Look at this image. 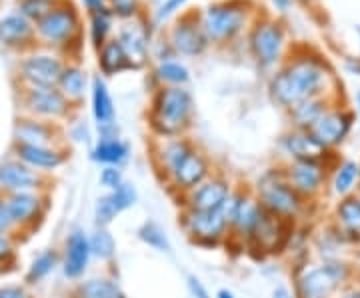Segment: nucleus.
<instances>
[{"instance_id":"1","label":"nucleus","mask_w":360,"mask_h":298,"mask_svg":"<svg viewBox=\"0 0 360 298\" xmlns=\"http://www.w3.org/2000/svg\"><path fill=\"white\" fill-rule=\"evenodd\" d=\"M324 70L316 60H296L295 65L281 70L270 82V91L276 103L292 106L314 98L324 86Z\"/></svg>"},{"instance_id":"2","label":"nucleus","mask_w":360,"mask_h":298,"mask_svg":"<svg viewBox=\"0 0 360 298\" xmlns=\"http://www.w3.org/2000/svg\"><path fill=\"white\" fill-rule=\"evenodd\" d=\"M193 112V98L182 89H165L158 92L153 112V124L160 134H176L184 129Z\"/></svg>"},{"instance_id":"3","label":"nucleus","mask_w":360,"mask_h":298,"mask_svg":"<svg viewBox=\"0 0 360 298\" xmlns=\"http://www.w3.org/2000/svg\"><path fill=\"white\" fill-rule=\"evenodd\" d=\"M350 274L345 262H324L309 268L296 283L298 298H330Z\"/></svg>"},{"instance_id":"4","label":"nucleus","mask_w":360,"mask_h":298,"mask_svg":"<svg viewBox=\"0 0 360 298\" xmlns=\"http://www.w3.org/2000/svg\"><path fill=\"white\" fill-rule=\"evenodd\" d=\"M258 195H260V207L283 219L295 216L302 208V196L288 182L281 181L272 174L258 182Z\"/></svg>"},{"instance_id":"5","label":"nucleus","mask_w":360,"mask_h":298,"mask_svg":"<svg viewBox=\"0 0 360 298\" xmlns=\"http://www.w3.org/2000/svg\"><path fill=\"white\" fill-rule=\"evenodd\" d=\"M248 238L257 245L258 250L281 252L286 245V240H288L286 222H284L283 216H276V214L269 212L266 208L260 207V214H258Z\"/></svg>"},{"instance_id":"6","label":"nucleus","mask_w":360,"mask_h":298,"mask_svg":"<svg viewBox=\"0 0 360 298\" xmlns=\"http://www.w3.org/2000/svg\"><path fill=\"white\" fill-rule=\"evenodd\" d=\"M78 28V16L72 8L66 6H54L51 13L37 22V32L40 39L51 44H60L72 39Z\"/></svg>"},{"instance_id":"7","label":"nucleus","mask_w":360,"mask_h":298,"mask_svg":"<svg viewBox=\"0 0 360 298\" xmlns=\"http://www.w3.org/2000/svg\"><path fill=\"white\" fill-rule=\"evenodd\" d=\"M63 63L51 54H32L22 60L20 77L30 86H56L63 77Z\"/></svg>"},{"instance_id":"8","label":"nucleus","mask_w":360,"mask_h":298,"mask_svg":"<svg viewBox=\"0 0 360 298\" xmlns=\"http://www.w3.org/2000/svg\"><path fill=\"white\" fill-rule=\"evenodd\" d=\"M326 170L321 160H295L286 172V182L300 196L316 195L322 188Z\"/></svg>"},{"instance_id":"9","label":"nucleus","mask_w":360,"mask_h":298,"mask_svg":"<svg viewBox=\"0 0 360 298\" xmlns=\"http://www.w3.org/2000/svg\"><path fill=\"white\" fill-rule=\"evenodd\" d=\"M26 108L39 117H63L68 110L66 96L54 86H30L25 96Z\"/></svg>"},{"instance_id":"10","label":"nucleus","mask_w":360,"mask_h":298,"mask_svg":"<svg viewBox=\"0 0 360 298\" xmlns=\"http://www.w3.org/2000/svg\"><path fill=\"white\" fill-rule=\"evenodd\" d=\"M352 118L354 117L350 112H345V110H330V112H324L321 120L309 132L324 148L336 146L345 141V136L352 127Z\"/></svg>"},{"instance_id":"11","label":"nucleus","mask_w":360,"mask_h":298,"mask_svg":"<svg viewBox=\"0 0 360 298\" xmlns=\"http://www.w3.org/2000/svg\"><path fill=\"white\" fill-rule=\"evenodd\" d=\"M245 14L229 6H212L205 14V34L210 39H231L240 30Z\"/></svg>"},{"instance_id":"12","label":"nucleus","mask_w":360,"mask_h":298,"mask_svg":"<svg viewBox=\"0 0 360 298\" xmlns=\"http://www.w3.org/2000/svg\"><path fill=\"white\" fill-rule=\"evenodd\" d=\"M226 219L222 216L220 210H193L184 216L186 231L202 240H214L226 228Z\"/></svg>"},{"instance_id":"13","label":"nucleus","mask_w":360,"mask_h":298,"mask_svg":"<svg viewBox=\"0 0 360 298\" xmlns=\"http://www.w3.org/2000/svg\"><path fill=\"white\" fill-rule=\"evenodd\" d=\"M283 30L276 25L258 26L252 34V51L264 66L276 63L283 48Z\"/></svg>"},{"instance_id":"14","label":"nucleus","mask_w":360,"mask_h":298,"mask_svg":"<svg viewBox=\"0 0 360 298\" xmlns=\"http://www.w3.org/2000/svg\"><path fill=\"white\" fill-rule=\"evenodd\" d=\"M90 254V240L84 236V233L75 231L68 236L66 242V259H65V274L68 278H78L80 274L86 271Z\"/></svg>"},{"instance_id":"15","label":"nucleus","mask_w":360,"mask_h":298,"mask_svg":"<svg viewBox=\"0 0 360 298\" xmlns=\"http://www.w3.org/2000/svg\"><path fill=\"white\" fill-rule=\"evenodd\" d=\"M39 176L25 162H4L0 164V186L14 193H26L37 188Z\"/></svg>"},{"instance_id":"16","label":"nucleus","mask_w":360,"mask_h":298,"mask_svg":"<svg viewBox=\"0 0 360 298\" xmlns=\"http://www.w3.org/2000/svg\"><path fill=\"white\" fill-rule=\"evenodd\" d=\"M284 148L295 160H322L326 148L322 146L309 130H296L284 138Z\"/></svg>"},{"instance_id":"17","label":"nucleus","mask_w":360,"mask_h":298,"mask_svg":"<svg viewBox=\"0 0 360 298\" xmlns=\"http://www.w3.org/2000/svg\"><path fill=\"white\" fill-rule=\"evenodd\" d=\"M34 34L32 20H28L25 14H6L0 20V42L4 46H22Z\"/></svg>"},{"instance_id":"18","label":"nucleus","mask_w":360,"mask_h":298,"mask_svg":"<svg viewBox=\"0 0 360 298\" xmlns=\"http://www.w3.org/2000/svg\"><path fill=\"white\" fill-rule=\"evenodd\" d=\"M206 172H208V164H206L205 158L191 150L170 174L174 176V182L179 184L180 188L191 190V188H196L200 182L205 181Z\"/></svg>"},{"instance_id":"19","label":"nucleus","mask_w":360,"mask_h":298,"mask_svg":"<svg viewBox=\"0 0 360 298\" xmlns=\"http://www.w3.org/2000/svg\"><path fill=\"white\" fill-rule=\"evenodd\" d=\"M16 156L20 162L28 164L30 169L52 170L60 167L65 162V156L46 146H34V144H20L16 143Z\"/></svg>"},{"instance_id":"20","label":"nucleus","mask_w":360,"mask_h":298,"mask_svg":"<svg viewBox=\"0 0 360 298\" xmlns=\"http://www.w3.org/2000/svg\"><path fill=\"white\" fill-rule=\"evenodd\" d=\"M229 186L222 181H210L198 184L191 195L193 210H219L222 202L229 198Z\"/></svg>"},{"instance_id":"21","label":"nucleus","mask_w":360,"mask_h":298,"mask_svg":"<svg viewBox=\"0 0 360 298\" xmlns=\"http://www.w3.org/2000/svg\"><path fill=\"white\" fill-rule=\"evenodd\" d=\"M172 42L176 51L193 56V54H200L206 48V34L194 22L184 20L172 30Z\"/></svg>"},{"instance_id":"22","label":"nucleus","mask_w":360,"mask_h":298,"mask_svg":"<svg viewBox=\"0 0 360 298\" xmlns=\"http://www.w3.org/2000/svg\"><path fill=\"white\" fill-rule=\"evenodd\" d=\"M6 208L8 214L16 224H26V222L34 221L39 214L40 198L32 193H14L8 200H6Z\"/></svg>"},{"instance_id":"23","label":"nucleus","mask_w":360,"mask_h":298,"mask_svg":"<svg viewBox=\"0 0 360 298\" xmlns=\"http://www.w3.org/2000/svg\"><path fill=\"white\" fill-rule=\"evenodd\" d=\"M120 46L132 66H141L146 60V37L139 26H124L120 30Z\"/></svg>"},{"instance_id":"24","label":"nucleus","mask_w":360,"mask_h":298,"mask_svg":"<svg viewBox=\"0 0 360 298\" xmlns=\"http://www.w3.org/2000/svg\"><path fill=\"white\" fill-rule=\"evenodd\" d=\"M16 143L20 144H34V146H46L51 143V127L37 122V120H20L14 129Z\"/></svg>"},{"instance_id":"25","label":"nucleus","mask_w":360,"mask_h":298,"mask_svg":"<svg viewBox=\"0 0 360 298\" xmlns=\"http://www.w3.org/2000/svg\"><path fill=\"white\" fill-rule=\"evenodd\" d=\"M92 110L94 118L98 120L101 127H106L115 120V106L112 98L108 94V89L101 78H94V89H92Z\"/></svg>"},{"instance_id":"26","label":"nucleus","mask_w":360,"mask_h":298,"mask_svg":"<svg viewBox=\"0 0 360 298\" xmlns=\"http://www.w3.org/2000/svg\"><path fill=\"white\" fill-rule=\"evenodd\" d=\"M336 219L348 234L360 236V198L359 196H345L336 207Z\"/></svg>"},{"instance_id":"27","label":"nucleus","mask_w":360,"mask_h":298,"mask_svg":"<svg viewBox=\"0 0 360 298\" xmlns=\"http://www.w3.org/2000/svg\"><path fill=\"white\" fill-rule=\"evenodd\" d=\"M324 112H326V106L321 101L309 98V101L296 104L295 108H292V120H295L298 130H310L321 120Z\"/></svg>"},{"instance_id":"28","label":"nucleus","mask_w":360,"mask_h":298,"mask_svg":"<svg viewBox=\"0 0 360 298\" xmlns=\"http://www.w3.org/2000/svg\"><path fill=\"white\" fill-rule=\"evenodd\" d=\"M360 176V164L354 160H347L342 162L335 172V179H333V188L338 196H347L352 193V188L356 186Z\"/></svg>"},{"instance_id":"29","label":"nucleus","mask_w":360,"mask_h":298,"mask_svg":"<svg viewBox=\"0 0 360 298\" xmlns=\"http://www.w3.org/2000/svg\"><path fill=\"white\" fill-rule=\"evenodd\" d=\"M127 155H129L127 144L116 141V138H104L96 144L92 158L98 162H106V164H118L127 158Z\"/></svg>"},{"instance_id":"30","label":"nucleus","mask_w":360,"mask_h":298,"mask_svg":"<svg viewBox=\"0 0 360 298\" xmlns=\"http://www.w3.org/2000/svg\"><path fill=\"white\" fill-rule=\"evenodd\" d=\"M86 77L80 68H65L63 77L58 80V89L66 98H80L84 94Z\"/></svg>"},{"instance_id":"31","label":"nucleus","mask_w":360,"mask_h":298,"mask_svg":"<svg viewBox=\"0 0 360 298\" xmlns=\"http://www.w3.org/2000/svg\"><path fill=\"white\" fill-rule=\"evenodd\" d=\"M80 298H124V294L120 292V288L112 283V280H89L78 288Z\"/></svg>"},{"instance_id":"32","label":"nucleus","mask_w":360,"mask_h":298,"mask_svg":"<svg viewBox=\"0 0 360 298\" xmlns=\"http://www.w3.org/2000/svg\"><path fill=\"white\" fill-rule=\"evenodd\" d=\"M101 66L106 74H112V72H118L122 68L129 66V60H127V54L122 51L120 42L115 40V42H108L103 48V56H101Z\"/></svg>"},{"instance_id":"33","label":"nucleus","mask_w":360,"mask_h":298,"mask_svg":"<svg viewBox=\"0 0 360 298\" xmlns=\"http://www.w3.org/2000/svg\"><path fill=\"white\" fill-rule=\"evenodd\" d=\"M258 214H260V207H258L257 202H252V200H240L232 224H234L240 233L250 234V231H252V226H255V222H257L258 219Z\"/></svg>"},{"instance_id":"34","label":"nucleus","mask_w":360,"mask_h":298,"mask_svg":"<svg viewBox=\"0 0 360 298\" xmlns=\"http://www.w3.org/2000/svg\"><path fill=\"white\" fill-rule=\"evenodd\" d=\"M56 260H58V257H56L54 250H46V252L39 254L37 259L32 260V264H30V271L26 274V280L28 283H39L44 276H49L54 271V266H56Z\"/></svg>"},{"instance_id":"35","label":"nucleus","mask_w":360,"mask_h":298,"mask_svg":"<svg viewBox=\"0 0 360 298\" xmlns=\"http://www.w3.org/2000/svg\"><path fill=\"white\" fill-rule=\"evenodd\" d=\"M115 238H112V234L108 233V231L98 228L96 233L92 234V238H90V250H92V254H96L98 259H112V257H115Z\"/></svg>"},{"instance_id":"36","label":"nucleus","mask_w":360,"mask_h":298,"mask_svg":"<svg viewBox=\"0 0 360 298\" xmlns=\"http://www.w3.org/2000/svg\"><path fill=\"white\" fill-rule=\"evenodd\" d=\"M139 236H141L148 247L156 248V250H162V252H168V250H170V242H168L167 234H165V231H162L158 224H155V222L144 224L141 231H139Z\"/></svg>"},{"instance_id":"37","label":"nucleus","mask_w":360,"mask_h":298,"mask_svg":"<svg viewBox=\"0 0 360 298\" xmlns=\"http://www.w3.org/2000/svg\"><path fill=\"white\" fill-rule=\"evenodd\" d=\"M54 8V0H20L18 2V13L25 14L28 20L44 18Z\"/></svg>"},{"instance_id":"38","label":"nucleus","mask_w":360,"mask_h":298,"mask_svg":"<svg viewBox=\"0 0 360 298\" xmlns=\"http://www.w3.org/2000/svg\"><path fill=\"white\" fill-rule=\"evenodd\" d=\"M158 77L165 82H172V84H182L188 80V70L179 63H165L158 66Z\"/></svg>"},{"instance_id":"39","label":"nucleus","mask_w":360,"mask_h":298,"mask_svg":"<svg viewBox=\"0 0 360 298\" xmlns=\"http://www.w3.org/2000/svg\"><path fill=\"white\" fill-rule=\"evenodd\" d=\"M110 200L115 202V207L118 212H122V210H127L134 205V200H136V193H134V188L129 186V184H120L118 188H115L112 193H110Z\"/></svg>"},{"instance_id":"40","label":"nucleus","mask_w":360,"mask_h":298,"mask_svg":"<svg viewBox=\"0 0 360 298\" xmlns=\"http://www.w3.org/2000/svg\"><path fill=\"white\" fill-rule=\"evenodd\" d=\"M116 214H120V212L116 210L115 202L110 200V195L101 196V198L96 200V222H98L101 226L110 224L112 219H116Z\"/></svg>"},{"instance_id":"41","label":"nucleus","mask_w":360,"mask_h":298,"mask_svg":"<svg viewBox=\"0 0 360 298\" xmlns=\"http://www.w3.org/2000/svg\"><path fill=\"white\" fill-rule=\"evenodd\" d=\"M191 153V148L186 146L184 143H170L165 148V162H167L168 167V172H172V170L176 169L180 164V160L184 158V156Z\"/></svg>"},{"instance_id":"42","label":"nucleus","mask_w":360,"mask_h":298,"mask_svg":"<svg viewBox=\"0 0 360 298\" xmlns=\"http://www.w3.org/2000/svg\"><path fill=\"white\" fill-rule=\"evenodd\" d=\"M108 26H110V20H108V16L104 11L94 14V18H92V39L96 44H101L106 37V32H108Z\"/></svg>"},{"instance_id":"43","label":"nucleus","mask_w":360,"mask_h":298,"mask_svg":"<svg viewBox=\"0 0 360 298\" xmlns=\"http://www.w3.org/2000/svg\"><path fill=\"white\" fill-rule=\"evenodd\" d=\"M101 184H103L104 188H110V190L118 188V186L122 184V174H120V170L112 169V167L104 169L103 172H101Z\"/></svg>"},{"instance_id":"44","label":"nucleus","mask_w":360,"mask_h":298,"mask_svg":"<svg viewBox=\"0 0 360 298\" xmlns=\"http://www.w3.org/2000/svg\"><path fill=\"white\" fill-rule=\"evenodd\" d=\"M112 8L118 16L127 18L136 13V0H112Z\"/></svg>"},{"instance_id":"45","label":"nucleus","mask_w":360,"mask_h":298,"mask_svg":"<svg viewBox=\"0 0 360 298\" xmlns=\"http://www.w3.org/2000/svg\"><path fill=\"white\" fill-rule=\"evenodd\" d=\"M188 290H191L193 298H210L205 285H202L196 276H188Z\"/></svg>"},{"instance_id":"46","label":"nucleus","mask_w":360,"mask_h":298,"mask_svg":"<svg viewBox=\"0 0 360 298\" xmlns=\"http://www.w3.org/2000/svg\"><path fill=\"white\" fill-rule=\"evenodd\" d=\"M0 298H28L25 288L20 286H2L0 288Z\"/></svg>"},{"instance_id":"47","label":"nucleus","mask_w":360,"mask_h":298,"mask_svg":"<svg viewBox=\"0 0 360 298\" xmlns=\"http://www.w3.org/2000/svg\"><path fill=\"white\" fill-rule=\"evenodd\" d=\"M184 4V0H168L167 4H162V8L158 11V20H162V18H167L168 14H172L179 6Z\"/></svg>"},{"instance_id":"48","label":"nucleus","mask_w":360,"mask_h":298,"mask_svg":"<svg viewBox=\"0 0 360 298\" xmlns=\"http://www.w3.org/2000/svg\"><path fill=\"white\" fill-rule=\"evenodd\" d=\"M14 222L8 214V208H6V202L0 200V231H8L13 226Z\"/></svg>"},{"instance_id":"49","label":"nucleus","mask_w":360,"mask_h":298,"mask_svg":"<svg viewBox=\"0 0 360 298\" xmlns=\"http://www.w3.org/2000/svg\"><path fill=\"white\" fill-rule=\"evenodd\" d=\"M11 254H13V245H11V240L4 238V236H0V260H6Z\"/></svg>"},{"instance_id":"50","label":"nucleus","mask_w":360,"mask_h":298,"mask_svg":"<svg viewBox=\"0 0 360 298\" xmlns=\"http://www.w3.org/2000/svg\"><path fill=\"white\" fill-rule=\"evenodd\" d=\"M272 298H295V297H292V292H290L286 286H276V288H274V292H272Z\"/></svg>"},{"instance_id":"51","label":"nucleus","mask_w":360,"mask_h":298,"mask_svg":"<svg viewBox=\"0 0 360 298\" xmlns=\"http://www.w3.org/2000/svg\"><path fill=\"white\" fill-rule=\"evenodd\" d=\"M84 4L89 6L90 11H94V13H101V11H104L103 0H84Z\"/></svg>"},{"instance_id":"52","label":"nucleus","mask_w":360,"mask_h":298,"mask_svg":"<svg viewBox=\"0 0 360 298\" xmlns=\"http://www.w3.org/2000/svg\"><path fill=\"white\" fill-rule=\"evenodd\" d=\"M340 298H360V288H354V290H350L347 294H342Z\"/></svg>"},{"instance_id":"53","label":"nucleus","mask_w":360,"mask_h":298,"mask_svg":"<svg viewBox=\"0 0 360 298\" xmlns=\"http://www.w3.org/2000/svg\"><path fill=\"white\" fill-rule=\"evenodd\" d=\"M217 298H234V294H232L231 290L222 288V290H219V294H217Z\"/></svg>"},{"instance_id":"54","label":"nucleus","mask_w":360,"mask_h":298,"mask_svg":"<svg viewBox=\"0 0 360 298\" xmlns=\"http://www.w3.org/2000/svg\"><path fill=\"white\" fill-rule=\"evenodd\" d=\"M274 2H278V4H281L283 8H286V4H288V0H274Z\"/></svg>"},{"instance_id":"55","label":"nucleus","mask_w":360,"mask_h":298,"mask_svg":"<svg viewBox=\"0 0 360 298\" xmlns=\"http://www.w3.org/2000/svg\"><path fill=\"white\" fill-rule=\"evenodd\" d=\"M356 103H359V112H360V92H359V96H356Z\"/></svg>"},{"instance_id":"56","label":"nucleus","mask_w":360,"mask_h":298,"mask_svg":"<svg viewBox=\"0 0 360 298\" xmlns=\"http://www.w3.org/2000/svg\"><path fill=\"white\" fill-rule=\"evenodd\" d=\"M359 181H360V176H359Z\"/></svg>"}]
</instances>
